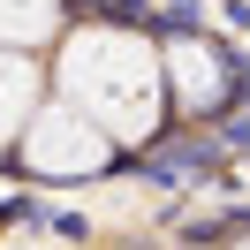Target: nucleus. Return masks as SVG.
<instances>
[{
    "label": "nucleus",
    "instance_id": "nucleus-1",
    "mask_svg": "<svg viewBox=\"0 0 250 250\" xmlns=\"http://www.w3.org/2000/svg\"><path fill=\"white\" fill-rule=\"evenodd\" d=\"M53 76H61L68 106H83L114 137H152L159 114H167V53L144 46L137 31H114V23L68 31Z\"/></svg>",
    "mask_w": 250,
    "mask_h": 250
},
{
    "label": "nucleus",
    "instance_id": "nucleus-2",
    "mask_svg": "<svg viewBox=\"0 0 250 250\" xmlns=\"http://www.w3.org/2000/svg\"><path fill=\"white\" fill-rule=\"evenodd\" d=\"M114 129H99L83 106H68V99H53V106H38L31 114V129H23V167L31 174H53V182H76V174H99V167H114Z\"/></svg>",
    "mask_w": 250,
    "mask_h": 250
},
{
    "label": "nucleus",
    "instance_id": "nucleus-3",
    "mask_svg": "<svg viewBox=\"0 0 250 250\" xmlns=\"http://www.w3.org/2000/svg\"><path fill=\"white\" fill-rule=\"evenodd\" d=\"M167 91H174V114H205L228 99V53L205 46V38H174L167 46Z\"/></svg>",
    "mask_w": 250,
    "mask_h": 250
},
{
    "label": "nucleus",
    "instance_id": "nucleus-4",
    "mask_svg": "<svg viewBox=\"0 0 250 250\" xmlns=\"http://www.w3.org/2000/svg\"><path fill=\"white\" fill-rule=\"evenodd\" d=\"M31 114H38V61L16 53V46H0V152L23 144Z\"/></svg>",
    "mask_w": 250,
    "mask_h": 250
},
{
    "label": "nucleus",
    "instance_id": "nucleus-5",
    "mask_svg": "<svg viewBox=\"0 0 250 250\" xmlns=\"http://www.w3.org/2000/svg\"><path fill=\"white\" fill-rule=\"evenodd\" d=\"M53 31H61V0H0V46L31 53V46H46Z\"/></svg>",
    "mask_w": 250,
    "mask_h": 250
},
{
    "label": "nucleus",
    "instance_id": "nucleus-6",
    "mask_svg": "<svg viewBox=\"0 0 250 250\" xmlns=\"http://www.w3.org/2000/svg\"><path fill=\"white\" fill-rule=\"evenodd\" d=\"M243 250H250V243H243Z\"/></svg>",
    "mask_w": 250,
    "mask_h": 250
}]
</instances>
